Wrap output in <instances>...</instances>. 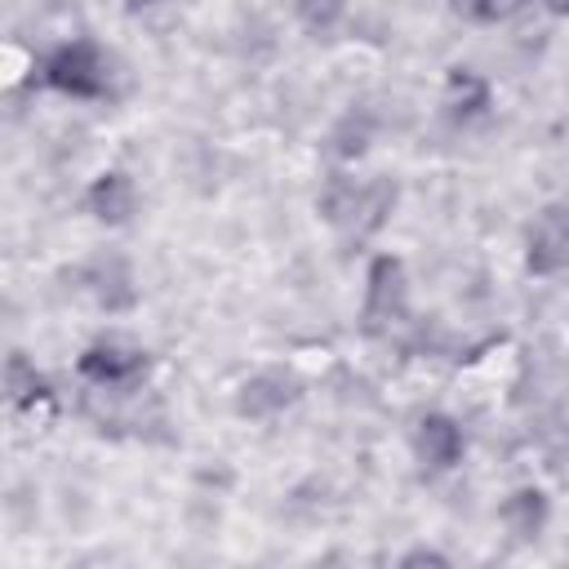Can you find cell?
I'll return each mask as SVG.
<instances>
[{
    "mask_svg": "<svg viewBox=\"0 0 569 569\" xmlns=\"http://www.w3.org/2000/svg\"><path fill=\"white\" fill-rule=\"evenodd\" d=\"M396 209V182L391 178H373V182H351V178H333L325 191V218L347 236V240H365L373 236L387 213Z\"/></svg>",
    "mask_w": 569,
    "mask_h": 569,
    "instance_id": "obj_1",
    "label": "cell"
},
{
    "mask_svg": "<svg viewBox=\"0 0 569 569\" xmlns=\"http://www.w3.org/2000/svg\"><path fill=\"white\" fill-rule=\"evenodd\" d=\"M44 84H53L58 93H71V98H102L107 84H111L107 53L93 40H71L58 53H49Z\"/></svg>",
    "mask_w": 569,
    "mask_h": 569,
    "instance_id": "obj_2",
    "label": "cell"
},
{
    "mask_svg": "<svg viewBox=\"0 0 569 569\" xmlns=\"http://www.w3.org/2000/svg\"><path fill=\"white\" fill-rule=\"evenodd\" d=\"M405 311H409V280H405V267H400V258L382 253V258H373V267H369L365 320H369V329H382V325H400Z\"/></svg>",
    "mask_w": 569,
    "mask_h": 569,
    "instance_id": "obj_3",
    "label": "cell"
},
{
    "mask_svg": "<svg viewBox=\"0 0 569 569\" xmlns=\"http://www.w3.org/2000/svg\"><path fill=\"white\" fill-rule=\"evenodd\" d=\"M525 262L533 276H556L569 267V204H547L525 240Z\"/></svg>",
    "mask_w": 569,
    "mask_h": 569,
    "instance_id": "obj_4",
    "label": "cell"
},
{
    "mask_svg": "<svg viewBox=\"0 0 569 569\" xmlns=\"http://www.w3.org/2000/svg\"><path fill=\"white\" fill-rule=\"evenodd\" d=\"M80 373L93 382V387H133L142 373H147V356L129 342H93L84 356H80Z\"/></svg>",
    "mask_w": 569,
    "mask_h": 569,
    "instance_id": "obj_5",
    "label": "cell"
},
{
    "mask_svg": "<svg viewBox=\"0 0 569 569\" xmlns=\"http://www.w3.org/2000/svg\"><path fill=\"white\" fill-rule=\"evenodd\" d=\"M80 280H84V293H89L102 311H129V307L138 302L133 271H129V262H124L120 253H102V258L84 262Z\"/></svg>",
    "mask_w": 569,
    "mask_h": 569,
    "instance_id": "obj_6",
    "label": "cell"
},
{
    "mask_svg": "<svg viewBox=\"0 0 569 569\" xmlns=\"http://www.w3.org/2000/svg\"><path fill=\"white\" fill-rule=\"evenodd\" d=\"M298 400V378L284 369H262L240 382L236 391V413L240 418H276Z\"/></svg>",
    "mask_w": 569,
    "mask_h": 569,
    "instance_id": "obj_7",
    "label": "cell"
},
{
    "mask_svg": "<svg viewBox=\"0 0 569 569\" xmlns=\"http://www.w3.org/2000/svg\"><path fill=\"white\" fill-rule=\"evenodd\" d=\"M462 427L449 418V413H427V418H418V427H413V453H418V462L422 467H431V471H449L458 458H462Z\"/></svg>",
    "mask_w": 569,
    "mask_h": 569,
    "instance_id": "obj_8",
    "label": "cell"
},
{
    "mask_svg": "<svg viewBox=\"0 0 569 569\" xmlns=\"http://www.w3.org/2000/svg\"><path fill=\"white\" fill-rule=\"evenodd\" d=\"M84 204H89V213H93L98 222H107V227L129 222V218H133V209H138L133 178H129V173H120V169L98 173V178L89 182V191H84Z\"/></svg>",
    "mask_w": 569,
    "mask_h": 569,
    "instance_id": "obj_9",
    "label": "cell"
},
{
    "mask_svg": "<svg viewBox=\"0 0 569 569\" xmlns=\"http://www.w3.org/2000/svg\"><path fill=\"white\" fill-rule=\"evenodd\" d=\"M547 516H551L547 493H542V489H533V485L516 489V493L498 507V520H502V529L511 533V542H538V538H542V529H547Z\"/></svg>",
    "mask_w": 569,
    "mask_h": 569,
    "instance_id": "obj_10",
    "label": "cell"
},
{
    "mask_svg": "<svg viewBox=\"0 0 569 569\" xmlns=\"http://www.w3.org/2000/svg\"><path fill=\"white\" fill-rule=\"evenodd\" d=\"M4 387H9V405H13L18 413H36V405L53 409V396H49L44 378H40V373L27 365V356H22V351H13V356H9V369H4Z\"/></svg>",
    "mask_w": 569,
    "mask_h": 569,
    "instance_id": "obj_11",
    "label": "cell"
},
{
    "mask_svg": "<svg viewBox=\"0 0 569 569\" xmlns=\"http://www.w3.org/2000/svg\"><path fill=\"white\" fill-rule=\"evenodd\" d=\"M445 107H449V116H453V120H471V116H480V111L489 107V84H485L476 71L458 67V71H449Z\"/></svg>",
    "mask_w": 569,
    "mask_h": 569,
    "instance_id": "obj_12",
    "label": "cell"
},
{
    "mask_svg": "<svg viewBox=\"0 0 569 569\" xmlns=\"http://www.w3.org/2000/svg\"><path fill=\"white\" fill-rule=\"evenodd\" d=\"M293 9H298V22H302L311 36H329V31L342 22L347 0H293Z\"/></svg>",
    "mask_w": 569,
    "mask_h": 569,
    "instance_id": "obj_13",
    "label": "cell"
},
{
    "mask_svg": "<svg viewBox=\"0 0 569 569\" xmlns=\"http://www.w3.org/2000/svg\"><path fill=\"white\" fill-rule=\"evenodd\" d=\"M365 142H369V120H365V116H347V120L333 129L329 151H333L338 160H351V156L365 151Z\"/></svg>",
    "mask_w": 569,
    "mask_h": 569,
    "instance_id": "obj_14",
    "label": "cell"
},
{
    "mask_svg": "<svg viewBox=\"0 0 569 569\" xmlns=\"http://www.w3.org/2000/svg\"><path fill=\"white\" fill-rule=\"evenodd\" d=\"M449 9L462 13V18H471V22H498V18L516 13L520 0H449Z\"/></svg>",
    "mask_w": 569,
    "mask_h": 569,
    "instance_id": "obj_15",
    "label": "cell"
},
{
    "mask_svg": "<svg viewBox=\"0 0 569 569\" xmlns=\"http://www.w3.org/2000/svg\"><path fill=\"white\" fill-rule=\"evenodd\" d=\"M422 560H427V565H445V556H440V551H427V547H418V551L405 556V565H422Z\"/></svg>",
    "mask_w": 569,
    "mask_h": 569,
    "instance_id": "obj_16",
    "label": "cell"
},
{
    "mask_svg": "<svg viewBox=\"0 0 569 569\" xmlns=\"http://www.w3.org/2000/svg\"><path fill=\"white\" fill-rule=\"evenodd\" d=\"M151 4H178V0H129V9H151Z\"/></svg>",
    "mask_w": 569,
    "mask_h": 569,
    "instance_id": "obj_17",
    "label": "cell"
},
{
    "mask_svg": "<svg viewBox=\"0 0 569 569\" xmlns=\"http://www.w3.org/2000/svg\"><path fill=\"white\" fill-rule=\"evenodd\" d=\"M547 9H556V13H569V0H547Z\"/></svg>",
    "mask_w": 569,
    "mask_h": 569,
    "instance_id": "obj_18",
    "label": "cell"
}]
</instances>
